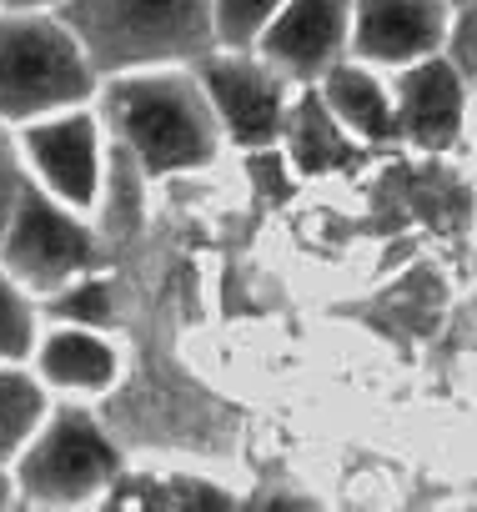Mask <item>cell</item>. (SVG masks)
Wrapping results in <instances>:
<instances>
[{"instance_id": "ba28073f", "label": "cell", "mask_w": 477, "mask_h": 512, "mask_svg": "<svg viewBox=\"0 0 477 512\" xmlns=\"http://www.w3.org/2000/svg\"><path fill=\"white\" fill-rule=\"evenodd\" d=\"M447 41V0H357L352 46L382 66H412Z\"/></svg>"}, {"instance_id": "9a60e30c", "label": "cell", "mask_w": 477, "mask_h": 512, "mask_svg": "<svg viewBox=\"0 0 477 512\" xmlns=\"http://www.w3.org/2000/svg\"><path fill=\"white\" fill-rule=\"evenodd\" d=\"M31 342H36V317H31V307H26L16 277L0 272V362L26 357Z\"/></svg>"}, {"instance_id": "d6986e66", "label": "cell", "mask_w": 477, "mask_h": 512, "mask_svg": "<svg viewBox=\"0 0 477 512\" xmlns=\"http://www.w3.org/2000/svg\"><path fill=\"white\" fill-rule=\"evenodd\" d=\"M6 11H41V6H61V0H0Z\"/></svg>"}, {"instance_id": "30bf717a", "label": "cell", "mask_w": 477, "mask_h": 512, "mask_svg": "<svg viewBox=\"0 0 477 512\" xmlns=\"http://www.w3.org/2000/svg\"><path fill=\"white\" fill-rule=\"evenodd\" d=\"M462 131V71L442 56L402 66L397 86V136L417 146H452Z\"/></svg>"}, {"instance_id": "8fae6325", "label": "cell", "mask_w": 477, "mask_h": 512, "mask_svg": "<svg viewBox=\"0 0 477 512\" xmlns=\"http://www.w3.org/2000/svg\"><path fill=\"white\" fill-rule=\"evenodd\" d=\"M322 101H327V111H332L347 131H357V136H367V141L397 136V96H392L372 71H362V66L337 61V66L322 76Z\"/></svg>"}, {"instance_id": "e0dca14e", "label": "cell", "mask_w": 477, "mask_h": 512, "mask_svg": "<svg viewBox=\"0 0 477 512\" xmlns=\"http://www.w3.org/2000/svg\"><path fill=\"white\" fill-rule=\"evenodd\" d=\"M447 46H452V66L462 71V81H477V0H467L457 26L447 31Z\"/></svg>"}, {"instance_id": "3957f363", "label": "cell", "mask_w": 477, "mask_h": 512, "mask_svg": "<svg viewBox=\"0 0 477 512\" xmlns=\"http://www.w3.org/2000/svg\"><path fill=\"white\" fill-rule=\"evenodd\" d=\"M96 66L71 21L31 11L0 16V116L36 121L91 96Z\"/></svg>"}, {"instance_id": "52a82bcc", "label": "cell", "mask_w": 477, "mask_h": 512, "mask_svg": "<svg viewBox=\"0 0 477 512\" xmlns=\"http://www.w3.org/2000/svg\"><path fill=\"white\" fill-rule=\"evenodd\" d=\"M352 6L357 0H287L257 46L282 76H327L352 41Z\"/></svg>"}, {"instance_id": "ffe728a7", "label": "cell", "mask_w": 477, "mask_h": 512, "mask_svg": "<svg viewBox=\"0 0 477 512\" xmlns=\"http://www.w3.org/2000/svg\"><path fill=\"white\" fill-rule=\"evenodd\" d=\"M6 502H11V482H6V477H0V507H6Z\"/></svg>"}, {"instance_id": "8992f818", "label": "cell", "mask_w": 477, "mask_h": 512, "mask_svg": "<svg viewBox=\"0 0 477 512\" xmlns=\"http://www.w3.org/2000/svg\"><path fill=\"white\" fill-rule=\"evenodd\" d=\"M201 86L221 116V131L242 146H267L282 136L287 126V76L262 56L247 51H221V56H201Z\"/></svg>"}, {"instance_id": "9c48e42d", "label": "cell", "mask_w": 477, "mask_h": 512, "mask_svg": "<svg viewBox=\"0 0 477 512\" xmlns=\"http://www.w3.org/2000/svg\"><path fill=\"white\" fill-rule=\"evenodd\" d=\"M26 156L36 166V176L46 181L51 196H61L66 206H91L101 191V141H96V121L81 111L36 121L26 131Z\"/></svg>"}, {"instance_id": "4fadbf2b", "label": "cell", "mask_w": 477, "mask_h": 512, "mask_svg": "<svg viewBox=\"0 0 477 512\" xmlns=\"http://www.w3.org/2000/svg\"><path fill=\"white\" fill-rule=\"evenodd\" d=\"M41 387L21 372H0V462H6L36 427H41Z\"/></svg>"}, {"instance_id": "5bb4252c", "label": "cell", "mask_w": 477, "mask_h": 512, "mask_svg": "<svg viewBox=\"0 0 477 512\" xmlns=\"http://www.w3.org/2000/svg\"><path fill=\"white\" fill-rule=\"evenodd\" d=\"M287 0H216V46L252 51Z\"/></svg>"}, {"instance_id": "7a4b0ae2", "label": "cell", "mask_w": 477, "mask_h": 512, "mask_svg": "<svg viewBox=\"0 0 477 512\" xmlns=\"http://www.w3.org/2000/svg\"><path fill=\"white\" fill-rule=\"evenodd\" d=\"M66 21L111 76L201 61L216 46V0H66Z\"/></svg>"}, {"instance_id": "ac0fdd59", "label": "cell", "mask_w": 477, "mask_h": 512, "mask_svg": "<svg viewBox=\"0 0 477 512\" xmlns=\"http://www.w3.org/2000/svg\"><path fill=\"white\" fill-rule=\"evenodd\" d=\"M21 191H26V181H21V166H16V146L6 141V131H0V236H6V226L16 216Z\"/></svg>"}, {"instance_id": "7c38bea8", "label": "cell", "mask_w": 477, "mask_h": 512, "mask_svg": "<svg viewBox=\"0 0 477 512\" xmlns=\"http://www.w3.org/2000/svg\"><path fill=\"white\" fill-rule=\"evenodd\" d=\"M41 372H46V382H56V387H71V392H101V387H111V377H116V352L101 342V337H91V332H51L46 337V347H41Z\"/></svg>"}, {"instance_id": "2e32d148", "label": "cell", "mask_w": 477, "mask_h": 512, "mask_svg": "<svg viewBox=\"0 0 477 512\" xmlns=\"http://www.w3.org/2000/svg\"><path fill=\"white\" fill-rule=\"evenodd\" d=\"M51 312L66 317V322H81V327H106L111 322V287L76 277L71 287H61V297L51 302Z\"/></svg>"}, {"instance_id": "5b68a950", "label": "cell", "mask_w": 477, "mask_h": 512, "mask_svg": "<svg viewBox=\"0 0 477 512\" xmlns=\"http://www.w3.org/2000/svg\"><path fill=\"white\" fill-rule=\"evenodd\" d=\"M111 477H116V447L81 407H61L21 457V492L51 507L86 502Z\"/></svg>"}, {"instance_id": "6da1fadb", "label": "cell", "mask_w": 477, "mask_h": 512, "mask_svg": "<svg viewBox=\"0 0 477 512\" xmlns=\"http://www.w3.org/2000/svg\"><path fill=\"white\" fill-rule=\"evenodd\" d=\"M106 121L141 171H191L216 156L221 116L201 76L171 66L121 71V81L106 91Z\"/></svg>"}, {"instance_id": "44dd1931", "label": "cell", "mask_w": 477, "mask_h": 512, "mask_svg": "<svg viewBox=\"0 0 477 512\" xmlns=\"http://www.w3.org/2000/svg\"><path fill=\"white\" fill-rule=\"evenodd\" d=\"M462 6H467V0H462Z\"/></svg>"}, {"instance_id": "277c9868", "label": "cell", "mask_w": 477, "mask_h": 512, "mask_svg": "<svg viewBox=\"0 0 477 512\" xmlns=\"http://www.w3.org/2000/svg\"><path fill=\"white\" fill-rule=\"evenodd\" d=\"M61 206H66L61 196L51 201L36 186H26L16 201V216L0 236V256H6V267L21 287L61 292L96 267V236Z\"/></svg>"}]
</instances>
